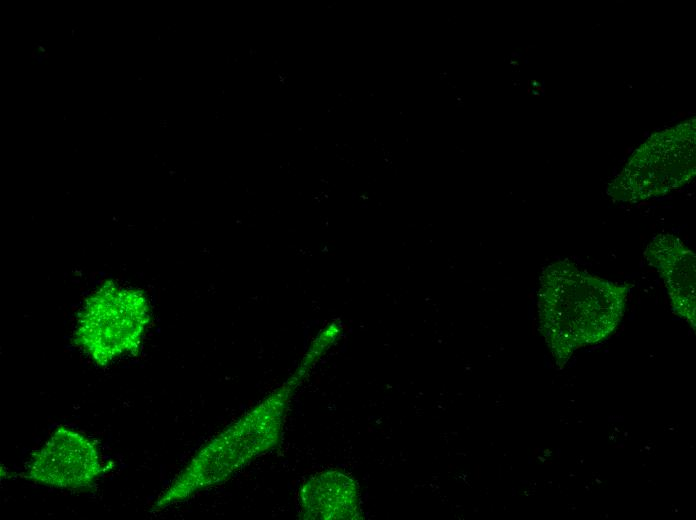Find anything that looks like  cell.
<instances>
[{
    "mask_svg": "<svg viewBox=\"0 0 696 520\" xmlns=\"http://www.w3.org/2000/svg\"><path fill=\"white\" fill-rule=\"evenodd\" d=\"M101 470L100 455L84 435L59 428L28 465L27 476L38 483L80 488L91 484Z\"/></svg>",
    "mask_w": 696,
    "mask_h": 520,
    "instance_id": "obj_4",
    "label": "cell"
},
{
    "mask_svg": "<svg viewBox=\"0 0 696 520\" xmlns=\"http://www.w3.org/2000/svg\"><path fill=\"white\" fill-rule=\"evenodd\" d=\"M627 287L581 270L565 259L542 271L540 331L560 368L579 349L605 340L620 323Z\"/></svg>",
    "mask_w": 696,
    "mask_h": 520,
    "instance_id": "obj_1",
    "label": "cell"
},
{
    "mask_svg": "<svg viewBox=\"0 0 696 520\" xmlns=\"http://www.w3.org/2000/svg\"><path fill=\"white\" fill-rule=\"evenodd\" d=\"M143 301L124 291L101 292L84 309L78 328L82 346L97 359H111L132 349L142 332Z\"/></svg>",
    "mask_w": 696,
    "mask_h": 520,
    "instance_id": "obj_3",
    "label": "cell"
},
{
    "mask_svg": "<svg viewBox=\"0 0 696 520\" xmlns=\"http://www.w3.org/2000/svg\"><path fill=\"white\" fill-rule=\"evenodd\" d=\"M644 257L663 279L673 312L695 331V253L677 236L659 234L647 245Z\"/></svg>",
    "mask_w": 696,
    "mask_h": 520,
    "instance_id": "obj_5",
    "label": "cell"
},
{
    "mask_svg": "<svg viewBox=\"0 0 696 520\" xmlns=\"http://www.w3.org/2000/svg\"><path fill=\"white\" fill-rule=\"evenodd\" d=\"M695 175V119L651 136L609 184L613 199L637 203L680 188Z\"/></svg>",
    "mask_w": 696,
    "mask_h": 520,
    "instance_id": "obj_2",
    "label": "cell"
},
{
    "mask_svg": "<svg viewBox=\"0 0 696 520\" xmlns=\"http://www.w3.org/2000/svg\"><path fill=\"white\" fill-rule=\"evenodd\" d=\"M300 507L308 518H351L357 509L355 485L336 472L318 475L302 489Z\"/></svg>",
    "mask_w": 696,
    "mask_h": 520,
    "instance_id": "obj_6",
    "label": "cell"
}]
</instances>
